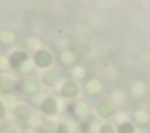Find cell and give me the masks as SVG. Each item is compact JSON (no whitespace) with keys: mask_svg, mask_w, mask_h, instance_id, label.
<instances>
[{"mask_svg":"<svg viewBox=\"0 0 150 133\" xmlns=\"http://www.w3.org/2000/svg\"><path fill=\"white\" fill-rule=\"evenodd\" d=\"M58 133H69V129H67V127H66V126L60 125V126H59V128H58Z\"/></svg>","mask_w":150,"mask_h":133,"instance_id":"cell-8","label":"cell"},{"mask_svg":"<svg viewBox=\"0 0 150 133\" xmlns=\"http://www.w3.org/2000/svg\"><path fill=\"white\" fill-rule=\"evenodd\" d=\"M41 109L46 113V114H54L57 110V104L55 101L52 99H47L43 101L42 106H41Z\"/></svg>","mask_w":150,"mask_h":133,"instance_id":"cell-1","label":"cell"},{"mask_svg":"<svg viewBox=\"0 0 150 133\" xmlns=\"http://www.w3.org/2000/svg\"><path fill=\"white\" fill-rule=\"evenodd\" d=\"M119 133H133V127L130 124H124L119 127Z\"/></svg>","mask_w":150,"mask_h":133,"instance_id":"cell-5","label":"cell"},{"mask_svg":"<svg viewBox=\"0 0 150 133\" xmlns=\"http://www.w3.org/2000/svg\"><path fill=\"white\" fill-rule=\"evenodd\" d=\"M15 114H16V116L17 118H19V119H27V116H28V110H27V108H24V107H18L17 109L15 110Z\"/></svg>","mask_w":150,"mask_h":133,"instance_id":"cell-4","label":"cell"},{"mask_svg":"<svg viewBox=\"0 0 150 133\" xmlns=\"http://www.w3.org/2000/svg\"><path fill=\"white\" fill-rule=\"evenodd\" d=\"M8 84H10V80H8V79L1 78V79H0V90L7 91V90H8V87H10Z\"/></svg>","mask_w":150,"mask_h":133,"instance_id":"cell-6","label":"cell"},{"mask_svg":"<svg viewBox=\"0 0 150 133\" xmlns=\"http://www.w3.org/2000/svg\"><path fill=\"white\" fill-rule=\"evenodd\" d=\"M98 133H113V129L110 126H102Z\"/></svg>","mask_w":150,"mask_h":133,"instance_id":"cell-7","label":"cell"},{"mask_svg":"<svg viewBox=\"0 0 150 133\" xmlns=\"http://www.w3.org/2000/svg\"><path fill=\"white\" fill-rule=\"evenodd\" d=\"M4 114H5V109H4V107L0 104V118H3L4 116Z\"/></svg>","mask_w":150,"mask_h":133,"instance_id":"cell-9","label":"cell"},{"mask_svg":"<svg viewBox=\"0 0 150 133\" xmlns=\"http://www.w3.org/2000/svg\"><path fill=\"white\" fill-rule=\"evenodd\" d=\"M77 91H78L77 87L74 85L73 83H71V82L66 83L65 87L62 88V94H64L65 96H67V97H72V96H74L77 94Z\"/></svg>","mask_w":150,"mask_h":133,"instance_id":"cell-2","label":"cell"},{"mask_svg":"<svg viewBox=\"0 0 150 133\" xmlns=\"http://www.w3.org/2000/svg\"><path fill=\"white\" fill-rule=\"evenodd\" d=\"M36 63H37V65L41 66V67L48 66V64L51 63V56H49V54H47V53L41 52L40 54H37V56H36Z\"/></svg>","mask_w":150,"mask_h":133,"instance_id":"cell-3","label":"cell"}]
</instances>
